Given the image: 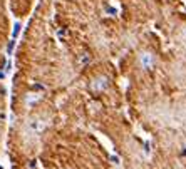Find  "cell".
<instances>
[]
</instances>
